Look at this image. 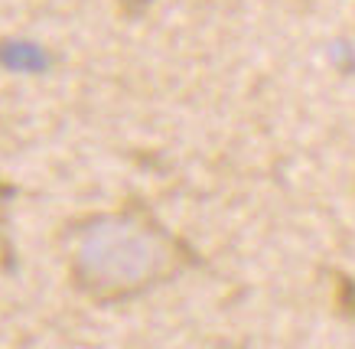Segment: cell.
Returning <instances> with one entry per match:
<instances>
[{
	"label": "cell",
	"instance_id": "cell-1",
	"mask_svg": "<svg viewBox=\"0 0 355 349\" xmlns=\"http://www.w3.org/2000/svg\"><path fill=\"white\" fill-rule=\"evenodd\" d=\"M72 241V278L98 300L140 294L180 264L176 241L147 216L85 219Z\"/></svg>",
	"mask_w": 355,
	"mask_h": 349
},
{
	"label": "cell",
	"instance_id": "cell-2",
	"mask_svg": "<svg viewBox=\"0 0 355 349\" xmlns=\"http://www.w3.org/2000/svg\"><path fill=\"white\" fill-rule=\"evenodd\" d=\"M13 189L0 183V262L10 264V241H7V196Z\"/></svg>",
	"mask_w": 355,
	"mask_h": 349
}]
</instances>
